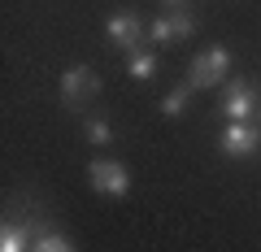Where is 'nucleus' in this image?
<instances>
[{"label":"nucleus","instance_id":"1","mask_svg":"<svg viewBox=\"0 0 261 252\" xmlns=\"http://www.w3.org/2000/svg\"><path fill=\"white\" fill-rule=\"evenodd\" d=\"M231 78V52L222 44L218 48H205V52L192 57V66H187V87L192 92H209V87H222Z\"/></svg>","mask_w":261,"mask_h":252},{"label":"nucleus","instance_id":"2","mask_svg":"<svg viewBox=\"0 0 261 252\" xmlns=\"http://www.w3.org/2000/svg\"><path fill=\"white\" fill-rule=\"evenodd\" d=\"M87 183H92L96 196H109V200H126L130 196V174L122 161L113 157H92L87 161Z\"/></svg>","mask_w":261,"mask_h":252},{"label":"nucleus","instance_id":"3","mask_svg":"<svg viewBox=\"0 0 261 252\" xmlns=\"http://www.w3.org/2000/svg\"><path fill=\"white\" fill-rule=\"evenodd\" d=\"M222 118L226 122H261V96L248 78H226L222 83Z\"/></svg>","mask_w":261,"mask_h":252},{"label":"nucleus","instance_id":"4","mask_svg":"<svg viewBox=\"0 0 261 252\" xmlns=\"http://www.w3.org/2000/svg\"><path fill=\"white\" fill-rule=\"evenodd\" d=\"M144 35H148V18H140L135 9H118V13L105 18V39L113 48H122V52L144 48Z\"/></svg>","mask_w":261,"mask_h":252},{"label":"nucleus","instance_id":"5","mask_svg":"<svg viewBox=\"0 0 261 252\" xmlns=\"http://www.w3.org/2000/svg\"><path fill=\"white\" fill-rule=\"evenodd\" d=\"M61 104L65 109H87V104L100 96V74H96L92 66H70L61 74Z\"/></svg>","mask_w":261,"mask_h":252},{"label":"nucleus","instance_id":"6","mask_svg":"<svg viewBox=\"0 0 261 252\" xmlns=\"http://www.w3.org/2000/svg\"><path fill=\"white\" fill-rule=\"evenodd\" d=\"M218 148H222V157H231V161L252 157V152L261 148V122H226L222 135H218Z\"/></svg>","mask_w":261,"mask_h":252},{"label":"nucleus","instance_id":"7","mask_svg":"<svg viewBox=\"0 0 261 252\" xmlns=\"http://www.w3.org/2000/svg\"><path fill=\"white\" fill-rule=\"evenodd\" d=\"M187 35H196V13L192 9H170V13L148 18V39L152 44H174V39H187Z\"/></svg>","mask_w":261,"mask_h":252},{"label":"nucleus","instance_id":"8","mask_svg":"<svg viewBox=\"0 0 261 252\" xmlns=\"http://www.w3.org/2000/svg\"><path fill=\"white\" fill-rule=\"evenodd\" d=\"M35 231H39V217H31V213L5 217V226H0V252H31Z\"/></svg>","mask_w":261,"mask_h":252},{"label":"nucleus","instance_id":"9","mask_svg":"<svg viewBox=\"0 0 261 252\" xmlns=\"http://www.w3.org/2000/svg\"><path fill=\"white\" fill-rule=\"evenodd\" d=\"M126 70H130V78L148 83V78H157V57L148 48H135V52H126Z\"/></svg>","mask_w":261,"mask_h":252},{"label":"nucleus","instance_id":"10","mask_svg":"<svg viewBox=\"0 0 261 252\" xmlns=\"http://www.w3.org/2000/svg\"><path fill=\"white\" fill-rule=\"evenodd\" d=\"M31 252H79V248L65 239L61 231H39V235H35V243H31Z\"/></svg>","mask_w":261,"mask_h":252},{"label":"nucleus","instance_id":"11","mask_svg":"<svg viewBox=\"0 0 261 252\" xmlns=\"http://www.w3.org/2000/svg\"><path fill=\"white\" fill-rule=\"evenodd\" d=\"M83 135H87L92 144H113V135H118V131H113L109 118H87V122H83Z\"/></svg>","mask_w":261,"mask_h":252},{"label":"nucleus","instance_id":"12","mask_svg":"<svg viewBox=\"0 0 261 252\" xmlns=\"http://www.w3.org/2000/svg\"><path fill=\"white\" fill-rule=\"evenodd\" d=\"M187 96H192V87H174V92H166L161 96V113H166V118H178V113L187 109Z\"/></svg>","mask_w":261,"mask_h":252},{"label":"nucleus","instance_id":"13","mask_svg":"<svg viewBox=\"0 0 261 252\" xmlns=\"http://www.w3.org/2000/svg\"><path fill=\"white\" fill-rule=\"evenodd\" d=\"M161 5H170V9H183V0H161Z\"/></svg>","mask_w":261,"mask_h":252}]
</instances>
